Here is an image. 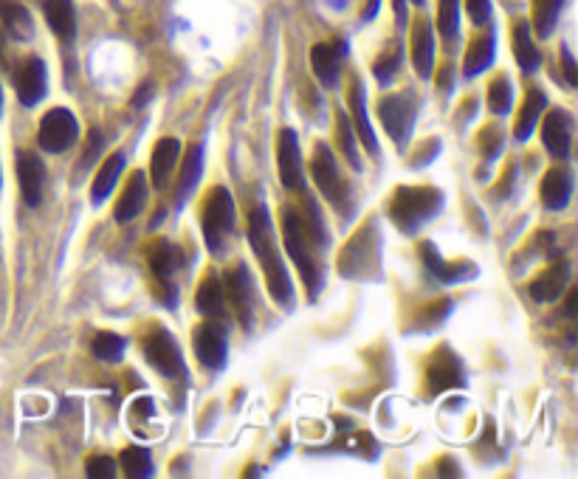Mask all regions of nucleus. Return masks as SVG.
Returning a JSON list of instances; mask_svg holds the SVG:
<instances>
[{"mask_svg":"<svg viewBox=\"0 0 578 479\" xmlns=\"http://www.w3.org/2000/svg\"><path fill=\"white\" fill-rule=\"evenodd\" d=\"M576 305H578V294L576 291H570V299H567V310H564V313H567V316H576Z\"/></svg>","mask_w":578,"mask_h":479,"instance_id":"48","label":"nucleus"},{"mask_svg":"<svg viewBox=\"0 0 578 479\" xmlns=\"http://www.w3.org/2000/svg\"><path fill=\"white\" fill-rule=\"evenodd\" d=\"M415 3H421V6H423V0H415Z\"/></svg>","mask_w":578,"mask_h":479,"instance_id":"51","label":"nucleus"},{"mask_svg":"<svg viewBox=\"0 0 578 479\" xmlns=\"http://www.w3.org/2000/svg\"><path fill=\"white\" fill-rule=\"evenodd\" d=\"M17 181H20V192L23 201L29 206H40L43 201V184H46V167L32 150H20L17 153Z\"/></svg>","mask_w":578,"mask_h":479,"instance_id":"15","label":"nucleus"},{"mask_svg":"<svg viewBox=\"0 0 578 479\" xmlns=\"http://www.w3.org/2000/svg\"><path fill=\"white\" fill-rule=\"evenodd\" d=\"M144 203H147V178H144V172H133L122 198L116 203V223H130L133 217H139Z\"/></svg>","mask_w":578,"mask_h":479,"instance_id":"25","label":"nucleus"},{"mask_svg":"<svg viewBox=\"0 0 578 479\" xmlns=\"http://www.w3.org/2000/svg\"><path fill=\"white\" fill-rule=\"evenodd\" d=\"M392 6H395L398 26H407V0H392Z\"/></svg>","mask_w":578,"mask_h":479,"instance_id":"46","label":"nucleus"},{"mask_svg":"<svg viewBox=\"0 0 578 479\" xmlns=\"http://www.w3.org/2000/svg\"><path fill=\"white\" fill-rule=\"evenodd\" d=\"M15 88H17V99L26 105V108H34L37 102H43V96L48 91V71L46 62L40 57H29L17 68L15 74Z\"/></svg>","mask_w":578,"mask_h":479,"instance_id":"12","label":"nucleus"},{"mask_svg":"<svg viewBox=\"0 0 578 479\" xmlns=\"http://www.w3.org/2000/svg\"><path fill=\"white\" fill-rule=\"evenodd\" d=\"M573 130H576V119L564 108L550 110L542 124V141H545L547 153L553 158H567L570 155V144H573Z\"/></svg>","mask_w":578,"mask_h":479,"instance_id":"14","label":"nucleus"},{"mask_svg":"<svg viewBox=\"0 0 578 479\" xmlns=\"http://www.w3.org/2000/svg\"><path fill=\"white\" fill-rule=\"evenodd\" d=\"M438 29L446 40H454L460 31V0H438Z\"/></svg>","mask_w":578,"mask_h":479,"instance_id":"38","label":"nucleus"},{"mask_svg":"<svg viewBox=\"0 0 578 479\" xmlns=\"http://www.w3.org/2000/svg\"><path fill=\"white\" fill-rule=\"evenodd\" d=\"M282 237H285V248H288V257L291 263L299 268V277L308 285L311 296L319 294L322 288V274H319V263L313 257V243L308 237V229H305V220L299 215L297 209H282Z\"/></svg>","mask_w":578,"mask_h":479,"instance_id":"3","label":"nucleus"},{"mask_svg":"<svg viewBox=\"0 0 578 479\" xmlns=\"http://www.w3.org/2000/svg\"><path fill=\"white\" fill-rule=\"evenodd\" d=\"M339 144H342V153L347 155V161H350L356 170H361V158L359 150H356V139H353V127H350L344 113H339Z\"/></svg>","mask_w":578,"mask_h":479,"instance_id":"40","label":"nucleus"},{"mask_svg":"<svg viewBox=\"0 0 578 479\" xmlns=\"http://www.w3.org/2000/svg\"><path fill=\"white\" fill-rule=\"evenodd\" d=\"M562 65L564 74H567V85H578V71H576V60L570 54V48L562 46Z\"/></svg>","mask_w":578,"mask_h":479,"instance_id":"44","label":"nucleus"},{"mask_svg":"<svg viewBox=\"0 0 578 479\" xmlns=\"http://www.w3.org/2000/svg\"><path fill=\"white\" fill-rule=\"evenodd\" d=\"M494 51H497V40H494V34H483V37H477L471 48L466 51V60H463V77L471 79L477 77V74H483L485 68L494 62Z\"/></svg>","mask_w":578,"mask_h":479,"instance_id":"28","label":"nucleus"},{"mask_svg":"<svg viewBox=\"0 0 578 479\" xmlns=\"http://www.w3.org/2000/svg\"><path fill=\"white\" fill-rule=\"evenodd\" d=\"M122 170H125V155L113 153L110 158H105V164H102V170H99V175H96V181H94V192H91L96 206H102L105 198L113 192V186H116V181H119Z\"/></svg>","mask_w":578,"mask_h":479,"instance_id":"31","label":"nucleus"},{"mask_svg":"<svg viewBox=\"0 0 578 479\" xmlns=\"http://www.w3.org/2000/svg\"><path fill=\"white\" fill-rule=\"evenodd\" d=\"M6 57V31L0 29V62Z\"/></svg>","mask_w":578,"mask_h":479,"instance_id":"49","label":"nucleus"},{"mask_svg":"<svg viewBox=\"0 0 578 479\" xmlns=\"http://www.w3.org/2000/svg\"><path fill=\"white\" fill-rule=\"evenodd\" d=\"M311 172H313V181H316V186L322 189V195H325L330 203L342 206V201H344L342 172H339V164H336V158H333V153L328 150V144H316V153H313V161H311Z\"/></svg>","mask_w":578,"mask_h":479,"instance_id":"10","label":"nucleus"},{"mask_svg":"<svg viewBox=\"0 0 578 479\" xmlns=\"http://www.w3.org/2000/svg\"><path fill=\"white\" fill-rule=\"evenodd\" d=\"M339 271L344 279H367L378 271V226L367 223L339 257Z\"/></svg>","mask_w":578,"mask_h":479,"instance_id":"5","label":"nucleus"},{"mask_svg":"<svg viewBox=\"0 0 578 479\" xmlns=\"http://www.w3.org/2000/svg\"><path fill=\"white\" fill-rule=\"evenodd\" d=\"M347 54V46L342 40L339 43H319L311 48V65L313 74L325 88H339L342 79V57Z\"/></svg>","mask_w":578,"mask_h":479,"instance_id":"17","label":"nucleus"},{"mask_svg":"<svg viewBox=\"0 0 578 479\" xmlns=\"http://www.w3.org/2000/svg\"><path fill=\"white\" fill-rule=\"evenodd\" d=\"M429 392L438 395V392H446V389L466 387V370H463V361L454 356L449 347H440L435 361L429 364Z\"/></svg>","mask_w":578,"mask_h":479,"instance_id":"13","label":"nucleus"},{"mask_svg":"<svg viewBox=\"0 0 578 479\" xmlns=\"http://www.w3.org/2000/svg\"><path fill=\"white\" fill-rule=\"evenodd\" d=\"M443 209V195L432 186H398L392 192L390 217L404 234H415Z\"/></svg>","mask_w":578,"mask_h":479,"instance_id":"2","label":"nucleus"},{"mask_svg":"<svg viewBox=\"0 0 578 479\" xmlns=\"http://www.w3.org/2000/svg\"><path fill=\"white\" fill-rule=\"evenodd\" d=\"M564 3H567V0H536L533 26H536L539 37H550V34H553L556 23H559V15H562Z\"/></svg>","mask_w":578,"mask_h":479,"instance_id":"34","label":"nucleus"},{"mask_svg":"<svg viewBox=\"0 0 578 479\" xmlns=\"http://www.w3.org/2000/svg\"><path fill=\"white\" fill-rule=\"evenodd\" d=\"M147 260H150V271L156 274V279L161 282V288L172 291L170 277L178 271V268H181V263H184L181 248L172 246V243H167V240H158L156 246L150 248Z\"/></svg>","mask_w":578,"mask_h":479,"instance_id":"24","label":"nucleus"},{"mask_svg":"<svg viewBox=\"0 0 578 479\" xmlns=\"http://www.w3.org/2000/svg\"><path fill=\"white\" fill-rule=\"evenodd\" d=\"M201 170H204V147H192L184 158L181 167V184H178V206H184L192 195V189L201 181Z\"/></svg>","mask_w":578,"mask_h":479,"instance_id":"32","label":"nucleus"},{"mask_svg":"<svg viewBox=\"0 0 578 479\" xmlns=\"http://www.w3.org/2000/svg\"><path fill=\"white\" fill-rule=\"evenodd\" d=\"M277 164H280V181L285 189H302V153L294 130H280L277 139Z\"/></svg>","mask_w":578,"mask_h":479,"instance_id":"16","label":"nucleus"},{"mask_svg":"<svg viewBox=\"0 0 578 479\" xmlns=\"http://www.w3.org/2000/svg\"><path fill=\"white\" fill-rule=\"evenodd\" d=\"M102 150H105V139H102V133H99V130H91V133H88V144H85V155L79 158L77 172L88 170L96 158L102 155Z\"/></svg>","mask_w":578,"mask_h":479,"instance_id":"41","label":"nucleus"},{"mask_svg":"<svg viewBox=\"0 0 578 479\" xmlns=\"http://www.w3.org/2000/svg\"><path fill=\"white\" fill-rule=\"evenodd\" d=\"M125 347L127 341L122 336H116V333H99L91 344V353L99 361H105V364H116V361H122L125 356Z\"/></svg>","mask_w":578,"mask_h":479,"instance_id":"36","label":"nucleus"},{"mask_svg":"<svg viewBox=\"0 0 578 479\" xmlns=\"http://www.w3.org/2000/svg\"><path fill=\"white\" fill-rule=\"evenodd\" d=\"M378 116H381V124L387 127L390 139L398 144V147H407L409 136L415 130V119H418V102L412 93H395V96H387L378 108Z\"/></svg>","mask_w":578,"mask_h":479,"instance_id":"7","label":"nucleus"},{"mask_svg":"<svg viewBox=\"0 0 578 479\" xmlns=\"http://www.w3.org/2000/svg\"><path fill=\"white\" fill-rule=\"evenodd\" d=\"M79 136V124L74 119V113L65 108L48 110L40 122V133L37 141L46 153H65L68 147H74V141Z\"/></svg>","mask_w":578,"mask_h":479,"instance_id":"8","label":"nucleus"},{"mask_svg":"<svg viewBox=\"0 0 578 479\" xmlns=\"http://www.w3.org/2000/svg\"><path fill=\"white\" fill-rule=\"evenodd\" d=\"M347 105H350V113H353V127L359 133L364 150L378 158V139L373 133V124H370V116H367V99H364V85H361L359 77H353V85L347 91Z\"/></svg>","mask_w":578,"mask_h":479,"instance_id":"18","label":"nucleus"},{"mask_svg":"<svg viewBox=\"0 0 578 479\" xmlns=\"http://www.w3.org/2000/svg\"><path fill=\"white\" fill-rule=\"evenodd\" d=\"M573 184H576V178H573V172L567 170V167H553V170L547 172L545 181H542V203H545V209H550V212L567 209L570 195H573Z\"/></svg>","mask_w":578,"mask_h":479,"instance_id":"21","label":"nucleus"},{"mask_svg":"<svg viewBox=\"0 0 578 479\" xmlns=\"http://www.w3.org/2000/svg\"><path fill=\"white\" fill-rule=\"evenodd\" d=\"M567 285H570V263L567 260H556L545 274H539V277L533 279L531 296L536 302H556L567 291Z\"/></svg>","mask_w":578,"mask_h":479,"instance_id":"20","label":"nucleus"},{"mask_svg":"<svg viewBox=\"0 0 578 479\" xmlns=\"http://www.w3.org/2000/svg\"><path fill=\"white\" fill-rule=\"evenodd\" d=\"M398 68H401V46H392L381 60L375 62L373 74L387 85V82H392V77L398 74Z\"/></svg>","mask_w":578,"mask_h":479,"instance_id":"39","label":"nucleus"},{"mask_svg":"<svg viewBox=\"0 0 578 479\" xmlns=\"http://www.w3.org/2000/svg\"><path fill=\"white\" fill-rule=\"evenodd\" d=\"M466 6H469V15L474 23H488V17H491V0H466Z\"/></svg>","mask_w":578,"mask_h":479,"instance_id":"43","label":"nucleus"},{"mask_svg":"<svg viewBox=\"0 0 578 479\" xmlns=\"http://www.w3.org/2000/svg\"><path fill=\"white\" fill-rule=\"evenodd\" d=\"M195 356L204 364L206 370H223L226 367V353H229V339H226V330L215 322H206V325L195 327Z\"/></svg>","mask_w":578,"mask_h":479,"instance_id":"9","label":"nucleus"},{"mask_svg":"<svg viewBox=\"0 0 578 479\" xmlns=\"http://www.w3.org/2000/svg\"><path fill=\"white\" fill-rule=\"evenodd\" d=\"M232 229H235V201L226 186H215L204 206V237L212 254H223Z\"/></svg>","mask_w":578,"mask_h":479,"instance_id":"4","label":"nucleus"},{"mask_svg":"<svg viewBox=\"0 0 578 479\" xmlns=\"http://www.w3.org/2000/svg\"><path fill=\"white\" fill-rule=\"evenodd\" d=\"M488 108L494 110L497 116H508L514 108V88L508 77H497L488 88Z\"/></svg>","mask_w":578,"mask_h":479,"instance_id":"37","label":"nucleus"},{"mask_svg":"<svg viewBox=\"0 0 578 479\" xmlns=\"http://www.w3.org/2000/svg\"><path fill=\"white\" fill-rule=\"evenodd\" d=\"M144 358L164 378H184L187 375V364H184V356H181V347L170 336V330H164V327H153L144 336Z\"/></svg>","mask_w":578,"mask_h":479,"instance_id":"6","label":"nucleus"},{"mask_svg":"<svg viewBox=\"0 0 578 479\" xmlns=\"http://www.w3.org/2000/svg\"><path fill=\"white\" fill-rule=\"evenodd\" d=\"M198 310L204 313L206 319H223L226 316V294L218 277H206L201 291H198Z\"/></svg>","mask_w":578,"mask_h":479,"instance_id":"30","label":"nucleus"},{"mask_svg":"<svg viewBox=\"0 0 578 479\" xmlns=\"http://www.w3.org/2000/svg\"><path fill=\"white\" fill-rule=\"evenodd\" d=\"M249 240L257 260L263 265V274H266L268 291L274 296V302L280 308L291 310L294 308V285L291 277L285 271L282 263L280 246H277V237H274V226H271V217H268L266 206H257L249 217Z\"/></svg>","mask_w":578,"mask_h":479,"instance_id":"1","label":"nucleus"},{"mask_svg":"<svg viewBox=\"0 0 578 479\" xmlns=\"http://www.w3.org/2000/svg\"><path fill=\"white\" fill-rule=\"evenodd\" d=\"M545 108H547L545 93L528 91V96H525V105H522V113H519V119H516V127H514L516 139L519 141L531 139L533 127L539 124V119H542Z\"/></svg>","mask_w":578,"mask_h":479,"instance_id":"29","label":"nucleus"},{"mask_svg":"<svg viewBox=\"0 0 578 479\" xmlns=\"http://www.w3.org/2000/svg\"><path fill=\"white\" fill-rule=\"evenodd\" d=\"M421 260L423 265H426V271H429L435 279H440L443 285H454V282H463V279H469L477 274V268H471V265L446 263V260L438 254L435 243H429V240H423L421 243Z\"/></svg>","mask_w":578,"mask_h":479,"instance_id":"22","label":"nucleus"},{"mask_svg":"<svg viewBox=\"0 0 578 479\" xmlns=\"http://www.w3.org/2000/svg\"><path fill=\"white\" fill-rule=\"evenodd\" d=\"M122 468H125L127 477L133 479L153 477V457H150V451L141 449V446H130V449L122 451Z\"/></svg>","mask_w":578,"mask_h":479,"instance_id":"35","label":"nucleus"},{"mask_svg":"<svg viewBox=\"0 0 578 479\" xmlns=\"http://www.w3.org/2000/svg\"><path fill=\"white\" fill-rule=\"evenodd\" d=\"M226 285H229V299L237 308V316H240V325L251 330L254 327V313H257V288H254V279H251V271L246 265H237L229 271L226 277Z\"/></svg>","mask_w":578,"mask_h":479,"instance_id":"11","label":"nucleus"},{"mask_svg":"<svg viewBox=\"0 0 578 479\" xmlns=\"http://www.w3.org/2000/svg\"><path fill=\"white\" fill-rule=\"evenodd\" d=\"M46 9V20L51 31L63 40V43H71L74 34H77V15H74V3L71 0H46L43 3Z\"/></svg>","mask_w":578,"mask_h":479,"instance_id":"27","label":"nucleus"},{"mask_svg":"<svg viewBox=\"0 0 578 479\" xmlns=\"http://www.w3.org/2000/svg\"><path fill=\"white\" fill-rule=\"evenodd\" d=\"M181 158V141L178 139H161L153 150V161H150V175H153V186L156 189H167L172 181L175 164Z\"/></svg>","mask_w":578,"mask_h":479,"instance_id":"23","label":"nucleus"},{"mask_svg":"<svg viewBox=\"0 0 578 479\" xmlns=\"http://www.w3.org/2000/svg\"><path fill=\"white\" fill-rule=\"evenodd\" d=\"M412 62L418 77L429 79L432 68H435V34H432V23L421 17L412 26Z\"/></svg>","mask_w":578,"mask_h":479,"instance_id":"19","label":"nucleus"},{"mask_svg":"<svg viewBox=\"0 0 578 479\" xmlns=\"http://www.w3.org/2000/svg\"><path fill=\"white\" fill-rule=\"evenodd\" d=\"M88 477L91 479H113L116 477V463L110 460L108 454H96L88 460Z\"/></svg>","mask_w":578,"mask_h":479,"instance_id":"42","label":"nucleus"},{"mask_svg":"<svg viewBox=\"0 0 578 479\" xmlns=\"http://www.w3.org/2000/svg\"><path fill=\"white\" fill-rule=\"evenodd\" d=\"M514 51H516V62H519V68H522V71H528V74H531V71L539 68L542 54H539V48L533 46V34L528 23H519V26H516Z\"/></svg>","mask_w":578,"mask_h":479,"instance_id":"33","label":"nucleus"},{"mask_svg":"<svg viewBox=\"0 0 578 479\" xmlns=\"http://www.w3.org/2000/svg\"><path fill=\"white\" fill-rule=\"evenodd\" d=\"M0 20H3V31L15 40H32L34 37V20L29 9L17 0H0Z\"/></svg>","mask_w":578,"mask_h":479,"instance_id":"26","label":"nucleus"},{"mask_svg":"<svg viewBox=\"0 0 578 479\" xmlns=\"http://www.w3.org/2000/svg\"><path fill=\"white\" fill-rule=\"evenodd\" d=\"M378 9H381V0H367V6H364V20H373L378 15Z\"/></svg>","mask_w":578,"mask_h":479,"instance_id":"47","label":"nucleus"},{"mask_svg":"<svg viewBox=\"0 0 578 479\" xmlns=\"http://www.w3.org/2000/svg\"><path fill=\"white\" fill-rule=\"evenodd\" d=\"M150 96H153V85H150V82H144V85L139 88V93L133 96V105H136V108H144V102H147Z\"/></svg>","mask_w":578,"mask_h":479,"instance_id":"45","label":"nucleus"},{"mask_svg":"<svg viewBox=\"0 0 578 479\" xmlns=\"http://www.w3.org/2000/svg\"><path fill=\"white\" fill-rule=\"evenodd\" d=\"M0 113H3V91H0Z\"/></svg>","mask_w":578,"mask_h":479,"instance_id":"50","label":"nucleus"}]
</instances>
